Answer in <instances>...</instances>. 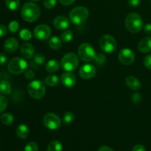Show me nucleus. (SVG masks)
Segmentation results:
<instances>
[{
	"label": "nucleus",
	"instance_id": "obj_1",
	"mask_svg": "<svg viewBox=\"0 0 151 151\" xmlns=\"http://www.w3.org/2000/svg\"><path fill=\"white\" fill-rule=\"evenodd\" d=\"M22 19L27 22H33L39 18L41 10L39 7L33 2H27L22 7Z\"/></svg>",
	"mask_w": 151,
	"mask_h": 151
},
{
	"label": "nucleus",
	"instance_id": "obj_2",
	"mask_svg": "<svg viewBox=\"0 0 151 151\" xmlns=\"http://www.w3.org/2000/svg\"><path fill=\"white\" fill-rule=\"evenodd\" d=\"M125 27L131 33L140 32L143 27V21L140 15L137 13H131L125 19Z\"/></svg>",
	"mask_w": 151,
	"mask_h": 151
},
{
	"label": "nucleus",
	"instance_id": "obj_3",
	"mask_svg": "<svg viewBox=\"0 0 151 151\" xmlns=\"http://www.w3.org/2000/svg\"><path fill=\"white\" fill-rule=\"evenodd\" d=\"M27 91L31 97L36 100H40L45 95V84L38 80L31 81L27 86Z\"/></svg>",
	"mask_w": 151,
	"mask_h": 151
},
{
	"label": "nucleus",
	"instance_id": "obj_4",
	"mask_svg": "<svg viewBox=\"0 0 151 151\" xmlns=\"http://www.w3.org/2000/svg\"><path fill=\"white\" fill-rule=\"evenodd\" d=\"M89 12L85 7L79 6L72 9L69 13V19L74 24L79 25L86 22L88 17Z\"/></svg>",
	"mask_w": 151,
	"mask_h": 151
},
{
	"label": "nucleus",
	"instance_id": "obj_5",
	"mask_svg": "<svg viewBox=\"0 0 151 151\" xmlns=\"http://www.w3.org/2000/svg\"><path fill=\"white\" fill-rule=\"evenodd\" d=\"M78 56L80 58L85 62H91L95 60L96 52L94 47L88 43L81 44L78 50Z\"/></svg>",
	"mask_w": 151,
	"mask_h": 151
},
{
	"label": "nucleus",
	"instance_id": "obj_6",
	"mask_svg": "<svg viewBox=\"0 0 151 151\" xmlns=\"http://www.w3.org/2000/svg\"><path fill=\"white\" fill-rule=\"evenodd\" d=\"M27 68V62L20 57L13 58L8 63V70L13 75H20Z\"/></svg>",
	"mask_w": 151,
	"mask_h": 151
},
{
	"label": "nucleus",
	"instance_id": "obj_7",
	"mask_svg": "<svg viewBox=\"0 0 151 151\" xmlns=\"http://www.w3.org/2000/svg\"><path fill=\"white\" fill-rule=\"evenodd\" d=\"M60 64L63 70L66 72H72L78 68L79 60L76 54L73 52H69L63 55Z\"/></svg>",
	"mask_w": 151,
	"mask_h": 151
},
{
	"label": "nucleus",
	"instance_id": "obj_8",
	"mask_svg": "<svg viewBox=\"0 0 151 151\" xmlns=\"http://www.w3.org/2000/svg\"><path fill=\"white\" fill-rule=\"evenodd\" d=\"M116 41L112 35L106 34L100 39V47L103 52L106 53H112L116 50Z\"/></svg>",
	"mask_w": 151,
	"mask_h": 151
},
{
	"label": "nucleus",
	"instance_id": "obj_9",
	"mask_svg": "<svg viewBox=\"0 0 151 151\" xmlns=\"http://www.w3.org/2000/svg\"><path fill=\"white\" fill-rule=\"evenodd\" d=\"M44 126L49 130L55 131L60 127V119L58 116L53 113H48L44 116L43 119Z\"/></svg>",
	"mask_w": 151,
	"mask_h": 151
},
{
	"label": "nucleus",
	"instance_id": "obj_10",
	"mask_svg": "<svg viewBox=\"0 0 151 151\" xmlns=\"http://www.w3.org/2000/svg\"><path fill=\"white\" fill-rule=\"evenodd\" d=\"M118 58L120 63L125 66L131 65L135 60V55L134 52L128 48H124L121 50L118 55Z\"/></svg>",
	"mask_w": 151,
	"mask_h": 151
},
{
	"label": "nucleus",
	"instance_id": "obj_11",
	"mask_svg": "<svg viewBox=\"0 0 151 151\" xmlns=\"http://www.w3.org/2000/svg\"><path fill=\"white\" fill-rule=\"evenodd\" d=\"M52 33L51 28L49 25L41 24L38 25L33 31V34L35 38L38 40H47L50 37Z\"/></svg>",
	"mask_w": 151,
	"mask_h": 151
},
{
	"label": "nucleus",
	"instance_id": "obj_12",
	"mask_svg": "<svg viewBox=\"0 0 151 151\" xmlns=\"http://www.w3.org/2000/svg\"><path fill=\"white\" fill-rule=\"evenodd\" d=\"M96 72H97V70H96V68L94 65L86 63V64H84L83 66L81 67L79 70V75L83 79L88 80L92 78L95 75Z\"/></svg>",
	"mask_w": 151,
	"mask_h": 151
},
{
	"label": "nucleus",
	"instance_id": "obj_13",
	"mask_svg": "<svg viewBox=\"0 0 151 151\" xmlns=\"http://www.w3.org/2000/svg\"><path fill=\"white\" fill-rule=\"evenodd\" d=\"M60 80L62 84L66 88H72L76 84V78L71 72H66L62 74Z\"/></svg>",
	"mask_w": 151,
	"mask_h": 151
},
{
	"label": "nucleus",
	"instance_id": "obj_14",
	"mask_svg": "<svg viewBox=\"0 0 151 151\" xmlns=\"http://www.w3.org/2000/svg\"><path fill=\"white\" fill-rule=\"evenodd\" d=\"M69 20L63 16H58L53 20V25L58 30H64L69 27Z\"/></svg>",
	"mask_w": 151,
	"mask_h": 151
},
{
	"label": "nucleus",
	"instance_id": "obj_15",
	"mask_svg": "<svg viewBox=\"0 0 151 151\" xmlns=\"http://www.w3.org/2000/svg\"><path fill=\"white\" fill-rule=\"evenodd\" d=\"M20 52L24 58L30 59L34 57L35 49H34L32 44H31L30 43L25 42L24 44H22V45L21 46Z\"/></svg>",
	"mask_w": 151,
	"mask_h": 151
},
{
	"label": "nucleus",
	"instance_id": "obj_16",
	"mask_svg": "<svg viewBox=\"0 0 151 151\" xmlns=\"http://www.w3.org/2000/svg\"><path fill=\"white\" fill-rule=\"evenodd\" d=\"M19 47V41L15 38H9L4 42V48L7 53H13Z\"/></svg>",
	"mask_w": 151,
	"mask_h": 151
},
{
	"label": "nucleus",
	"instance_id": "obj_17",
	"mask_svg": "<svg viewBox=\"0 0 151 151\" xmlns=\"http://www.w3.org/2000/svg\"><path fill=\"white\" fill-rule=\"evenodd\" d=\"M138 50L142 53L151 52V36L145 37L139 42Z\"/></svg>",
	"mask_w": 151,
	"mask_h": 151
},
{
	"label": "nucleus",
	"instance_id": "obj_18",
	"mask_svg": "<svg viewBox=\"0 0 151 151\" xmlns=\"http://www.w3.org/2000/svg\"><path fill=\"white\" fill-rule=\"evenodd\" d=\"M125 83L128 88L134 91H139L142 88V84L140 81L134 76L127 77L125 79Z\"/></svg>",
	"mask_w": 151,
	"mask_h": 151
},
{
	"label": "nucleus",
	"instance_id": "obj_19",
	"mask_svg": "<svg viewBox=\"0 0 151 151\" xmlns=\"http://www.w3.org/2000/svg\"><path fill=\"white\" fill-rule=\"evenodd\" d=\"M16 135L20 139H26L29 134V129L24 124H21L16 128Z\"/></svg>",
	"mask_w": 151,
	"mask_h": 151
},
{
	"label": "nucleus",
	"instance_id": "obj_20",
	"mask_svg": "<svg viewBox=\"0 0 151 151\" xmlns=\"http://www.w3.org/2000/svg\"><path fill=\"white\" fill-rule=\"evenodd\" d=\"M59 68H60V63L57 60H50L46 64V70L50 73L58 72Z\"/></svg>",
	"mask_w": 151,
	"mask_h": 151
},
{
	"label": "nucleus",
	"instance_id": "obj_21",
	"mask_svg": "<svg viewBox=\"0 0 151 151\" xmlns=\"http://www.w3.org/2000/svg\"><path fill=\"white\" fill-rule=\"evenodd\" d=\"M49 46L52 50H58L61 47L62 41L58 37L52 36L49 40Z\"/></svg>",
	"mask_w": 151,
	"mask_h": 151
},
{
	"label": "nucleus",
	"instance_id": "obj_22",
	"mask_svg": "<svg viewBox=\"0 0 151 151\" xmlns=\"http://www.w3.org/2000/svg\"><path fill=\"white\" fill-rule=\"evenodd\" d=\"M11 93V86L7 81H0V94H9Z\"/></svg>",
	"mask_w": 151,
	"mask_h": 151
},
{
	"label": "nucleus",
	"instance_id": "obj_23",
	"mask_svg": "<svg viewBox=\"0 0 151 151\" xmlns=\"http://www.w3.org/2000/svg\"><path fill=\"white\" fill-rule=\"evenodd\" d=\"M0 120L4 125H10L14 122V116L10 113H4L0 116Z\"/></svg>",
	"mask_w": 151,
	"mask_h": 151
},
{
	"label": "nucleus",
	"instance_id": "obj_24",
	"mask_svg": "<svg viewBox=\"0 0 151 151\" xmlns=\"http://www.w3.org/2000/svg\"><path fill=\"white\" fill-rule=\"evenodd\" d=\"M45 83L48 86H56L59 83V78L56 75H50L45 78Z\"/></svg>",
	"mask_w": 151,
	"mask_h": 151
},
{
	"label": "nucleus",
	"instance_id": "obj_25",
	"mask_svg": "<svg viewBox=\"0 0 151 151\" xmlns=\"http://www.w3.org/2000/svg\"><path fill=\"white\" fill-rule=\"evenodd\" d=\"M5 4L9 10L11 11H15L19 9L20 6V1L19 0H6Z\"/></svg>",
	"mask_w": 151,
	"mask_h": 151
},
{
	"label": "nucleus",
	"instance_id": "obj_26",
	"mask_svg": "<svg viewBox=\"0 0 151 151\" xmlns=\"http://www.w3.org/2000/svg\"><path fill=\"white\" fill-rule=\"evenodd\" d=\"M63 149V145L58 140L52 141L48 145V151H61Z\"/></svg>",
	"mask_w": 151,
	"mask_h": 151
},
{
	"label": "nucleus",
	"instance_id": "obj_27",
	"mask_svg": "<svg viewBox=\"0 0 151 151\" xmlns=\"http://www.w3.org/2000/svg\"><path fill=\"white\" fill-rule=\"evenodd\" d=\"M33 62L36 65L41 66L46 62V57L42 53H37L33 57Z\"/></svg>",
	"mask_w": 151,
	"mask_h": 151
},
{
	"label": "nucleus",
	"instance_id": "obj_28",
	"mask_svg": "<svg viewBox=\"0 0 151 151\" xmlns=\"http://www.w3.org/2000/svg\"><path fill=\"white\" fill-rule=\"evenodd\" d=\"M73 38V32L70 29L64 31L63 33L61 34V40L62 41L65 43L70 42Z\"/></svg>",
	"mask_w": 151,
	"mask_h": 151
},
{
	"label": "nucleus",
	"instance_id": "obj_29",
	"mask_svg": "<svg viewBox=\"0 0 151 151\" xmlns=\"http://www.w3.org/2000/svg\"><path fill=\"white\" fill-rule=\"evenodd\" d=\"M19 36L24 41H29L32 38V34L29 29H23L20 31L19 33Z\"/></svg>",
	"mask_w": 151,
	"mask_h": 151
},
{
	"label": "nucleus",
	"instance_id": "obj_30",
	"mask_svg": "<svg viewBox=\"0 0 151 151\" xmlns=\"http://www.w3.org/2000/svg\"><path fill=\"white\" fill-rule=\"evenodd\" d=\"M63 122H64L66 125H69V124L72 123L73 121L75 120V115L71 111H67L66 113H65V114L63 115Z\"/></svg>",
	"mask_w": 151,
	"mask_h": 151
},
{
	"label": "nucleus",
	"instance_id": "obj_31",
	"mask_svg": "<svg viewBox=\"0 0 151 151\" xmlns=\"http://www.w3.org/2000/svg\"><path fill=\"white\" fill-rule=\"evenodd\" d=\"M7 107V100L4 96L0 94V113H2Z\"/></svg>",
	"mask_w": 151,
	"mask_h": 151
},
{
	"label": "nucleus",
	"instance_id": "obj_32",
	"mask_svg": "<svg viewBox=\"0 0 151 151\" xmlns=\"http://www.w3.org/2000/svg\"><path fill=\"white\" fill-rule=\"evenodd\" d=\"M38 145L34 142H28L24 147V151H38Z\"/></svg>",
	"mask_w": 151,
	"mask_h": 151
},
{
	"label": "nucleus",
	"instance_id": "obj_33",
	"mask_svg": "<svg viewBox=\"0 0 151 151\" xmlns=\"http://www.w3.org/2000/svg\"><path fill=\"white\" fill-rule=\"evenodd\" d=\"M9 30L11 32L13 33H15V32H17L19 30V24L16 21H12V22H10L9 24Z\"/></svg>",
	"mask_w": 151,
	"mask_h": 151
},
{
	"label": "nucleus",
	"instance_id": "obj_34",
	"mask_svg": "<svg viewBox=\"0 0 151 151\" xmlns=\"http://www.w3.org/2000/svg\"><path fill=\"white\" fill-rule=\"evenodd\" d=\"M131 100L134 104L135 105H139L142 100V97L141 94L139 93H134V94L131 97Z\"/></svg>",
	"mask_w": 151,
	"mask_h": 151
},
{
	"label": "nucleus",
	"instance_id": "obj_35",
	"mask_svg": "<svg viewBox=\"0 0 151 151\" xmlns=\"http://www.w3.org/2000/svg\"><path fill=\"white\" fill-rule=\"evenodd\" d=\"M57 4V0H44V6L47 9H52Z\"/></svg>",
	"mask_w": 151,
	"mask_h": 151
},
{
	"label": "nucleus",
	"instance_id": "obj_36",
	"mask_svg": "<svg viewBox=\"0 0 151 151\" xmlns=\"http://www.w3.org/2000/svg\"><path fill=\"white\" fill-rule=\"evenodd\" d=\"M144 64L148 69L151 70V54L147 55L144 58Z\"/></svg>",
	"mask_w": 151,
	"mask_h": 151
},
{
	"label": "nucleus",
	"instance_id": "obj_37",
	"mask_svg": "<svg viewBox=\"0 0 151 151\" xmlns=\"http://www.w3.org/2000/svg\"><path fill=\"white\" fill-rule=\"evenodd\" d=\"M24 76L27 80H32L35 77V72L32 69H28V70H27L25 72Z\"/></svg>",
	"mask_w": 151,
	"mask_h": 151
},
{
	"label": "nucleus",
	"instance_id": "obj_38",
	"mask_svg": "<svg viewBox=\"0 0 151 151\" xmlns=\"http://www.w3.org/2000/svg\"><path fill=\"white\" fill-rule=\"evenodd\" d=\"M7 62V57L4 53L0 54V65L1 66H4Z\"/></svg>",
	"mask_w": 151,
	"mask_h": 151
},
{
	"label": "nucleus",
	"instance_id": "obj_39",
	"mask_svg": "<svg viewBox=\"0 0 151 151\" xmlns=\"http://www.w3.org/2000/svg\"><path fill=\"white\" fill-rule=\"evenodd\" d=\"M7 29L4 25L0 24V38L4 37L7 35Z\"/></svg>",
	"mask_w": 151,
	"mask_h": 151
},
{
	"label": "nucleus",
	"instance_id": "obj_40",
	"mask_svg": "<svg viewBox=\"0 0 151 151\" xmlns=\"http://www.w3.org/2000/svg\"><path fill=\"white\" fill-rule=\"evenodd\" d=\"M141 3V0H128V4L132 7H138Z\"/></svg>",
	"mask_w": 151,
	"mask_h": 151
},
{
	"label": "nucleus",
	"instance_id": "obj_41",
	"mask_svg": "<svg viewBox=\"0 0 151 151\" xmlns=\"http://www.w3.org/2000/svg\"><path fill=\"white\" fill-rule=\"evenodd\" d=\"M132 151H146V148L142 145H137L134 146Z\"/></svg>",
	"mask_w": 151,
	"mask_h": 151
},
{
	"label": "nucleus",
	"instance_id": "obj_42",
	"mask_svg": "<svg viewBox=\"0 0 151 151\" xmlns=\"http://www.w3.org/2000/svg\"><path fill=\"white\" fill-rule=\"evenodd\" d=\"M60 2L64 6H69L73 4L76 0H59Z\"/></svg>",
	"mask_w": 151,
	"mask_h": 151
},
{
	"label": "nucleus",
	"instance_id": "obj_43",
	"mask_svg": "<svg viewBox=\"0 0 151 151\" xmlns=\"http://www.w3.org/2000/svg\"><path fill=\"white\" fill-rule=\"evenodd\" d=\"M144 30L147 34L151 35V24H147L144 27Z\"/></svg>",
	"mask_w": 151,
	"mask_h": 151
},
{
	"label": "nucleus",
	"instance_id": "obj_44",
	"mask_svg": "<svg viewBox=\"0 0 151 151\" xmlns=\"http://www.w3.org/2000/svg\"><path fill=\"white\" fill-rule=\"evenodd\" d=\"M98 151H114L111 147L108 146H102L98 149Z\"/></svg>",
	"mask_w": 151,
	"mask_h": 151
},
{
	"label": "nucleus",
	"instance_id": "obj_45",
	"mask_svg": "<svg viewBox=\"0 0 151 151\" xmlns=\"http://www.w3.org/2000/svg\"><path fill=\"white\" fill-rule=\"evenodd\" d=\"M31 1H40V0H31Z\"/></svg>",
	"mask_w": 151,
	"mask_h": 151
},
{
	"label": "nucleus",
	"instance_id": "obj_46",
	"mask_svg": "<svg viewBox=\"0 0 151 151\" xmlns=\"http://www.w3.org/2000/svg\"><path fill=\"white\" fill-rule=\"evenodd\" d=\"M0 77H1V74H0Z\"/></svg>",
	"mask_w": 151,
	"mask_h": 151
}]
</instances>
